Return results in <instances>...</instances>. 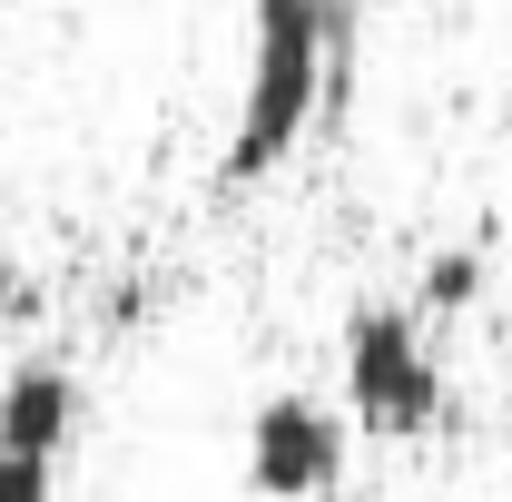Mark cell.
<instances>
[{
    "instance_id": "cell-1",
    "label": "cell",
    "mask_w": 512,
    "mask_h": 502,
    "mask_svg": "<svg viewBox=\"0 0 512 502\" xmlns=\"http://www.w3.org/2000/svg\"><path fill=\"white\" fill-rule=\"evenodd\" d=\"M345 20H355V0H256L247 10V89H237V128L217 158L227 188L276 178L306 148V128L325 119V50Z\"/></svg>"
},
{
    "instance_id": "cell-2",
    "label": "cell",
    "mask_w": 512,
    "mask_h": 502,
    "mask_svg": "<svg viewBox=\"0 0 512 502\" xmlns=\"http://www.w3.org/2000/svg\"><path fill=\"white\" fill-rule=\"evenodd\" d=\"M345 424L375 443H424L444 424V355H434V335H424V306H375L345 315Z\"/></svg>"
},
{
    "instance_id": "cell-3",
    "label": "cell",
    "mask_w": 512,
    "mask_h": 502,
    "mask_svg": "<svg viewBox=\"0 0 512 502\" xmlns=\"http://www.w3.org/2000/svg\"><path fill=\"white\" fill-rule=\"evenodd\" d=\"M345 483V414L316 394H266L247 424V493L256 502H325Z\"/></svg>"
},
{
    "instance_id": "cell-4",
    "label": "cell",
    "mask_w": 512,
    "mask_h": 502,
    "mask_svg": "<svg viewBox=\"0 0 512 502\" xmlns=\"http://www.w3.org/2000/svg\"><path fill=\"white\" fill-rule=\"evenodd\" d=\"M79 434V375L60 355H20L0 375V453H50L60 463Z\"/></svg>"
},
{
    "instance_id": "cell-5",
    "label": "cell",
    "mask_w": 512,
    "mask_h": 502,
    "mask_svg": "<svg viewBox=\"0 0 512 502\" xmlns=\"http://www.w3.org/2000/svg\"><path fill=\"white\" fill-rule=\"evenodd\" d=\"M483 276H493V256H483V247H444V256H424L414 306H424V315H463L473 296H483Z\"/></svg>"
},
{
    "instance_id": "cell-6",
    "label": "cell",
    "mask_w": 512,
    "mask_h": 502,
    "mask_svg": "<svg viewBox=\"0 0 512 502\" xmlns=\"http://www.w3.org/2000/svg\"><path fill=\"white\" fill-rule=\"evenodd\" d=\"M0 502H60V463L50 453H0Z\"/></svg>"
},
{
    "instance_id": "cell-7",
    "label": "cell",
    "mask_w": 512,
    "mask_h": 502,
    "mask_svg": "<svg viewBox=\"0 0 512 502\" xmlns=\"http://www.w3.org/2000/svg\"><path fill=\"white\" fill-rule=\"evenodd\" d=\"M30 315H40V276L0 266V325H30Z\"/></svg>"
}]
</instances>
